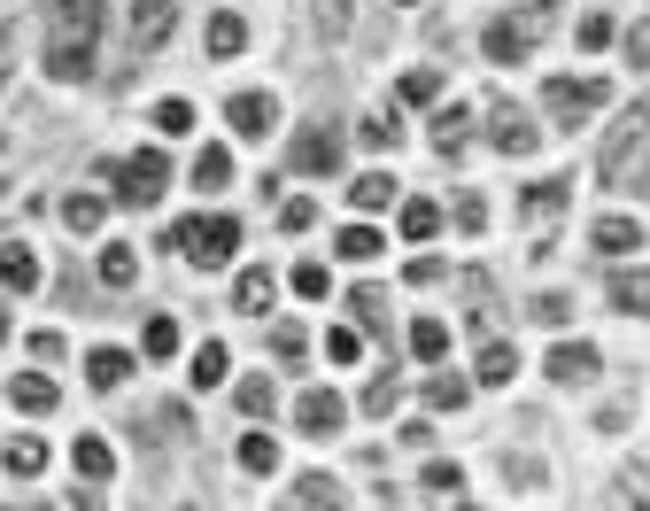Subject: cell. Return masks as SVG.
Here are the masks:
<instances>
[{"label": "cell", "mask_w": 650, "mask_h": 511, "mask_svg": "<svg viewBox=\"0 0 650 511\" xmlns=\"http://www.w3.org/2000/svg\"><path fill=\"white\" fill-rule=\"evenodd\" d=\"M101 0H47V70L62 86H86L93 78V55H101Z\"/></svg>", "instance_id": "1"}, {"label": "cell", "mask_w": 650, "mask_h": 511, "mask_svg": "<svg viewBox=\"0 0 650 511\" xmlns=\"http://www.w3.org/2000/svg\"><path fill=\"white\" fill-rule=\"evenodd\" d=\"M597 178L612 194H643L650 186V109H620V125L604 132V156H597Z\"/></svg>", "instance_id": "2"}, {"label": "cell", "mask_w": 650, "mask_h": 511, "mask_svg": "<svg viewBox=\"0 0 650 511\" xmlns=\"http://www.w3.org/2000/svg\"><path fill=\"white\" fill-rule=\"evenodd\" d=\"M604 101H612V78H550V86H542V109H550L558 132H581Z\"/></svg>", "instance_id": "3"}, {"label": "cell", "mask_w": 650, "mask_h": 511, "mask_svg": "<svg viewBox=\"0 0 650 511\" xmlns=\"http://www.w3.org/2000/svg\"><path fill=\"white\" fill-rule=\"evenodd\" d=\"M542 372H550L558 387H589V380L604 372V356H597L589 341H550V356H542Z\"/></svg>", "instance_id": "4"}, {"label": "cell", "mask_w": 650, "mask_h": 511, "mask_svg": "<svg viewBox=\"0 0 650 511\" xmlns=\"http://www.w3.org/2000/svg\"><path fill=\"white\" fill-rule=\"evenodd\" d=\"M162 186H170V164H162L156 148H132V156H125V194H132L140 209H156Z\"/></svg>", "instance_id": "5"}, {"label": "cell", "mask_w": 650, "mask_h": 511, "mask_svg": "<svg viewBox=\"0 0 650 511\" xmlns=\"http://www.w3.org/2000/svg\"><path fill=\"white\" fill-rule=\"evenodd\" d=\"M178 31V0H132V55H156Z\"/></svg>", "instance_id": "6"}, {"label": "cell", "mask_w": 650, "mask_h": 511, "mask_svg": "<svg viewBox=\"0 0 650 511\" xmlns=\"http://www.w3.org/2000/svg\"><path fill=\"white\" fill-rule=\"evenodd\" d=\"M225 125H233L240 140H272V125H279V101H272V94H233V101H225Z\"/></svg>", "instance_id": "7"}, {"label": "cell", "mask_w": 650, "mask_h": 511, "mask_svg": "<svg viewBox=\"0 0 650 511\" xmlns=\"http://www.w3.org/2000/svg\"><path fill=\"white\" fill-rule=\"evenodd\" d=\"M565 202H573V178H542V186L519 194V217H526L534 233H550V225L565 217Z\"/></svg>", "instance_id": "8"}, {"label": "cell", "mask_w": 650, "mask_h": 511, "mask_svg": "<svg viewBox=\"0 0 650 511\" xmlns=\"http://www.w3.org/2000/svg\"><path fill=\"white\" fill-rule=\"evenodd\" d=\"M240 256V217H201V240H194V264L201 272H225Z\"/></svg>", "instance_id": "9"}, {"label": "cell", "mask_w": 650, "mask_h": 511, "mask_svg": "<svg viewBox=\"0 0 650 511\" xmlns=\"http://www.w3.org/2000/svg\"><path fill=\"white\" fill-rule=\"evenodd\" d=\"M341 419H348V403H341L333 387H303V395H295V426H303V434H341Z\"/></svg>", "instance_id": "10"}, {"label": "cell", "mask_w": 650, "mask_h": 511, "mask_svg": "<svg viewBox=\"0 0 650 511\" xmlns=\"http://www.w3.org/2000/svg\"><path fill=\"white\" fill-rule=\"evenodd\" d=\"M487 140H495L503 156H534V148H542V125H534L526 109H495V125H487Z\"/></svg>", "instance_id": "11"}, {"label": "cell", "mask_w": 650, "mask_h": 511, "mask_svg": "<svg viewBox=\"0 0 650 511\" xmlns=\"http://www.w3.org/2000/svg\"><path fill=\"white\" fill-rule=\"evenodd\" d=\"M481 47H487V62H519V55L534 47V31H526L519 16H495V23L481 31Z\"/></svg>", "instance_id": "12"}, {"label": "cell", "mask_w": 650, "mask_h": 511, "mask_svg": "<svg viewBox=\"0 0 650 511\" xmlns=\"http://www.w3.org/2000/svg\"><path fill=\"white\" fill-rule=\"evenodd\" d=\"M589 240H597V256H628V248H643V225H636V217H620V209H604Z\"/></svg>", "instance_id": "13"}, {"label": "cell", "mask_w": 650, "mask_h": 511, "mask_svg": "<svg viewBox=\"0 0 650 511\" xmlns=\"http://www.w3.org/2000/svg\"><path fill=\"white\" fill-rule=\"evenodd\" d=\"M0 287H8V295H31V287H39V256H31L23 240H0Z\"/></svg>", "instance_id": "14"}, {"label": "cell", "mask_w": 650, "mask_h": 511, "mask_svg": "<svg viewBox=\"0 0 650 511\" xmlns=\"http://www.w3.org/2000/svg\"><path fill=\"white\" fill-rule=\"evenodd\" d=\"M333 164H341V140L311 125V132L295 140V170H303V178H325V170H333Z\"/></svg>", "instance_id": "15"}, {"label": "cell", "mask_w": 650, "mask_h": 511, "mask_svg": "<svg viewBox=\"0 0 650 511\" xmlns=\"http://www.w3.org/2000/svg\"><path fill=\"white\" fill-rule=\"evenodd\" d=\"M0 465H8L16 481L47 473V442H39V434H8V442H0Z\"/></svg>", "instance_id": "16"}, {"label": "cell", "mask_w": 650, "mask_h": 511, "mask_svg": "<svg viewBox=\"0 0 650 511\" xmlns=\"http://www.w3.org/2000/svg\"><path fill=\"white\" fill-rule=\"evenodd\" d=\"M333 248H341V264H380L387 233H380V225H341V240H333Z\"/></svg>", "instance_id": "17"}, {"label": "cell", "mask_w": 650, "mask_h": 511, "mask_svg": "<svg viewBox=\"0 0 650 511\" xmlns=\"http://www.w3.org/2000/svg\"><path fill=\"white\" fill-rule=\"evenodd\" d=\"M55 395H62V387H55L47 372H16V380H8V403H16V411H55Z\"/></svg>", "instance_id": "18"}, {"label": "cell", "mask_w": 650, "mask_h": 511, "mask_svg": "<svg viewBox=\"0 0 650 511\" xmlns=\"http://www.w3.org/2000/svg\"><path fill=\"white\" fill-rule=\"evenodd\" d=\"M465 395H473V387H465V380H457V372H442V364H434V372H426V380H418V403H426V411H457V403H465Z\"/></svg>", "instance_id": "19"}, {"label": "cell", "mask_w": 650, "mask_h": 511, "mask_svg": "<svg viewBox=\"0 0 650 511\" xmlns=\"http://www.w3.org/2000/svg\"><path fill=\"white\" fill-rule=\"evenodd\" d=\"M70 465H78L86 481H109V473H117V450H109L101 434H78V442H70Z\"/></svg>", "instance_id": "20"}, {"label": "cell", "mask_w": 650, "mask_h": 511, "mask_svg": "<svg viewBox=\"0 0 650 511\" xmlns=\"http://www.w3.org/2000/svg\"><path fill=\"white\" fill-rule=\"evenodd\" d=\"M511 372H519V348H511V341H481V364H473V380H481V387H503Z\"/></svg>", "instance_id": "21"}, {"label": "cell", "mask_w": 650, "mask_h": 511, "mask_svg": "<svg viewBox=\"0 0 650 511\" xmlns=\"http://www.w3.org/2000/svg\"><path fill=\"white\" fill-rule=\"evenodd\" d=\"M612 311L650 318V272H612Z\"/></svg>", "instance_id": "22"}, {"label": "cell", "mask_w": 650, "mask_h": 511, "mask_svg": "<svg viewBox=\"0 0 650 511\" xmlns=\"http://www.w3.org/2000/svg\"><path fill=\"white\" fill-rule=\"evenodd\" d=\"M465 140H473V109H442L434 117V156H465Z\"/></svg>", "instance_id": "23"}, {"label": "cell", "mask_w": 650, "mask_h": 511, "mask_svg": "<svg viewBox=\"0 0 650 511\" xmlns=\"http://www.w3.org/2000/svg\"><path fill=\"white\" fill-rule=\"evenodd\" d=\"M434 233H442V202L434 194H411L403 202V240H434Z\"/></svg>", "instance_id": "24"}, {"label": "cell", "mask_w": 650, "mask_h": 511, "mask_svg": "<svg viewBox=\"0 0 650 511\" xmlns=\"http://www.w3.org/2000/svg\"><path fill=\"white\" fill-rule=\"evenodd\" d=\"M125 372H132V356H125V348H109V341L86 356V380H93L101 395H109V387H125Z\"/></svg>", "instance_id": "25"}, {"label": "cell", "mask_w": 650, "mask_h": 511, "mask_svg": "<svg viewBox=\"0 0 650 511\" xmlns=\"http://www.w3.org/2000/svg\"><path fill=\"white\" fill-rule=\"evenodd\" d=\"M186 380H194V387H225V380H233V356H225V341H201Z\"/></svg>", "instance_id": "26"}, {"label": "cell", "mask_w": 650, "mask_h": 511, "mask_svg": "<svg viewBox=\"0 0 650 511\" xmlns=\"http://www.w3.org/2000/svg\"><path fill=\"white\" fill-rule=\"evenodd\" d=\"M295 511H341V481L333 473H303L295 481Z\"/></svg>", "instance_id": "27"}, {"label": "cell", "mask_w": 650, "mask_h": 511, "mask_svg": "<svg viewBox=\"0 0 650 511\" xmlns=\"http://www.w3.org/2000/svg\"><path fill=\"white\" fill-rule=\"evenodd\" d=\"M411 356H418V364H442V356H450V326H442V318H411Z\"/></svg>", "instance_id": "28"}, {"label": "cell", "mask_w": 650, "mask_h": 511, "mask_svg": "<svg viewBox=\"0 0 650 511\" xmlns=\"http://www.w3.org/2000/svg\"><path fill=\"white\" fill-rule=\"evenodd\" d=\"M240 47H248V23H240L233 8H225V16H209V55H217V62H233Z\"/></svg>", "instance_id": "29"}, {"label": "cell", "mask_w": 650, "mask_h": 511, "mask_svg": "<svg viewBox=\"0 0 650 511\" xmlns=\"http://www.w3.org/2000/svg\"><path fill=\"white\" fill-rule=\"evenodd\" d=\"M395 194H403V186H395V178H387V170H364V178H356V186H348V202H356V209H364V217H372V209H387V202H395Z\"/></svg>", "instance_id": "30"}, {"label": "cell", "mask_w": 650, "mask_h": 511, "mask_svg": "<svg viewBox=\"0 0 650 511\" xmlns=\"http://www.w3.org/2000/svg\"><path fill=\"white\" fill-rule=\"evenodd\" d=\"M272 295H279L272 272H240V279H233V311H272Z\"/></svg>", "instance_id": "31"}, {"label": "cell", "mask_w": 650, "mask_h": 511, "mask_svg": "<svg viewBox=\"0 0 650 511\" xmlns=\"http://www.w3.org/2000/svg\"><path fill=\"white\" fill-rule=\"evenodd\" d=\"M101 217H109L101 194H70V202H62V225H70V233H101Z\"/></svg>", "instance_id": "32"}, {"label": "cell", "mask_w": 650, "mask_h": 511, "mask_svg": "<svg viewBox=\"0 0 650 511\" xmlns=\"http://www.w3.org/2000/svg\"><path fill=\"white\" fill-rule=\"evenodd\" d=\"M240 473H256V481L279 473V442L272 434H240Z\"/></svg>", "instance_id": "33"}, {"label": "cell", "mask_w": 650, "mask_h": 511, "mask_svg": "<svg viewBox=\"0 0 650 511\" xmlns=\"http://www.w3.org/2000/svg\"><path fill=\"white\" fill-rule=\"evenodd\" d=\"M194 186H201V194L233 186V156H225V148H201V156H194Z\"/></svg>", "instance_id": "34"}, {"label": "cell", "mask_w": 650, "mask_h": 511, "mask_svg": "<svg viewBox=\"0 0 650 511\" xmlns=\"http://www.w3.org/2000/svg\"><path fill=\"white\" fill-rule=\"evenodd\" d=\"M287 287H295V295H303V303H325V295H333V272H325V264H311V256H303V264H295V279H287Z\"/></svg>", "instance_id": "35"}, {"label": "cell", "mask_w": 650, "mask_h": 511, "mask_svg": "<svg viewBox=\"0 0 650 511\" xmlns=\"http://www.w3.org/2000/svg\"><path fill=\"white\" fill-rule=\"evenodd\" d=\"M356 140H364V148H395V140H403V125H395V109H372V117L356 125Z\"/></svg>", "instance_id": "36"}, {"label": "cell", "mask_w": 650, "mask_h": 511, "mask_svg": "<svg viewBox=\"0 0 650 511\" xmlns=\"http://www.w3.org/2000/svg\"><path fill=\"white\" fill-rule=\"evenodd\" d=\"M233 403H240V419H272V403H279V395H272V380H240V387H233Z\"/></svg>", "instance_id": "37"}, {"label": "cell", "mask_w": 650, "mask_h": 511, "mask_svg": "<svg viewBox=\"0 0 650 511\" xmlns=\"http://www.w3.org/2000/svg\"><path fill=\"white\" fill-rule=\"evenodd\" d=\"M156 132L162 140H186L194 132V101H156Z\"/></svg>", "instance_id": "38"}, {"label": "cell", "mask_w": 650, "mask_h": 511, "mask_svg": "<svg viewBox=\"0 0 650 511\" xmlns=\"http://www.w3.org/2000/svg\"><path fill=\"white\" fill-rule=\"evenodd\" d=\"M403 101H411V109L442 101V70H403Z\"/></svg>", "instance_id": "39"}, {"label": "cell", "mask_w": 650, "mask_h": 511, "mask_svg": "<svg viewBox=\"0 0 650 511\" xmlns=\"http://www.w3.org/2000/svg\"><path fill=\"white\" fill-rule=\"evenodd\" d=\"M101 279H109V287H132V279H140V256H132V248H101Z\"/></svg>", "instance_id": "40"}, {"label": "cell", "mask_w": 650, "mask_h": 511, "mask_svg": "<svg viewBox=\"0 0 650 511\" xmlns=\"http://www.w3.org/2000/svg\"><path fill=\"white\" fill-rule=\"evenodd\" d=\"M140 348H148V356H178V318H148Z\"/></svg>", "instance_id": "41"}, {"label": "cell", "mask_w": 650, "mask_h": 511, "mask_svg": "<svg viewBox=\"0 0 650 511\" xmlns=\"http://www.w3.org/2000/svg\"><path fill=\"white\" fill-rule=\"evenodd\" d=\"M279 225H287V233H311V225H318V202L287 194V202H279Z\"/></svg>", "instance_id": "42"}, {"label": "cell", "mask_w": 650, "mask_h": 511, "mask_svg": "<svg viewBox=\"0 0 650 511\" xmlns=\"http://www.w3.org/2000/svg\"><path fill=\"white\" fill-rule=\"evenodd\" d=\"M526 318H534V326H565V318H573V303H565V295H534V303H526Z\"/></svg>", "instance_id": "43"}, {"label": "cell", "mask_w": 650, "mask_h": 511, "mask_svg": "<svg viewBox=\"0 0 650 511\" xmlns=\"http://www.w3.org/2000/svg\"><path fill=\"white\" fill-rule=\"evenodd\" d=\"M457 489H465V473H457L450 458H434V465H426V497H457Z\"/></svg>", "instance_id": "44"}, {"label": "cell", "mask_w": 650, "mask_h": 511, "mask_svg": "<svg viewBox=\"0 0 650 511\" xmlns=\"http://www.w3.org/2000/svg\"><path fill=\"white\" fill-rule=\"evenodd\" d=\"M325 356H333V364H356V356H364L356 326H333V334H325Z\"/></svg>", "instance_id": "45"}, {"label": "cell", "mask_w": 650, "mask_h": 511, "mask_svg": "<svg viewBox=\"0 0 650 511\" xmlns=\"http://www.w3.org/2000/svg\"><path fill=\"white\" fill-rule=\"evenodd\" d=\"M272 348H279L287 364H303V356H311V334H303V326H279V334H272Z\"/></svg>", "instance_id": "46"}, {"label": "cell", "mask_w": 650, "mask_h": 511, "mask_svg": "<svg viewBox=\"0 0 650 511\" xmlns=\"http://www.w3.org/2000/svg\"><path fill=\"white\" fill-rule=\"evenodd\" d=\"M620 55H628L636 70H643V62H650V16H643V23H628V39H620Z\"/></svg>", "instance_id": "47"}, {"label": "cell", "mask_w": 650, "mask_h": 511, "mask_svg": "<svg viewBox=\"0 0 650 511\" xmlns=\"http://www.w3.org/2000/svg\"><path fill=\"white\" fill-rule=\"evenodd\" d=\"M581 47L604 55V47H612V16H581Z\"/></svg>", "instance_id": "48"}, {"label": "cell", "mask_w": 650, "mask_h": 511, "mask_svg": "<svg viewBox=\"0 0 650 511\" xmlns=\"http://www.w3.org/2000/svg\"><path fill=\"white\" fill-rule=\"evenodd\" d=\"M387 411H395V380H372L364 387V419H387Z\"/></svg>", "instance_id": "49"}, {"label": "cell", "mask_w": 650, "mask_h": 511, "mask_svg": "<svg viewBox=\"0 0 650 511\" xmlns=\"http://www.w3.org/2000/svg\"><path fill=\"white\" fill-rule=\"evenodd\" d=\"M318 31H325V39H341V31H348V0H318Z\"/></svg>", "instance_id": "50"}, {"label": "cell", "mask_w": 650, "mask_h": 511, "mask_svg": "<svg viewBox=\"0 0 650 511\" xmlns=\"http://www.w3.org/2000/svg\"><path fill=\"white\" fill-rule=\"evenodd\" d=\"M403 279H411V287H434V279H442V256H411Z\"/></svg>", "instance_id": "51"}, {"label": "cell", "mask_w": 650, "mask_h": 511, "mask_svg": "<svg viewBox=\"0 0 650 511\" xmlns=\"http://www.w3.org/2000/svg\"><path fill=\"white\" fill-rule=\"evenodd\" d=\"M628 504H636V511H650V465H643V458L628 465Z\"/></svg>", "instance_id": "52"}, {"label": "cell", "mask_w": 650, "mask_h": 511, "mask_svg": "<svg viewBox=\"0 0 650 511\" xmlns=\"http://www.w3.org/2000/svg\"><path fill=\"white\" fill-rule=\"evenodd\" d=\"M457 225H465V233H481V225H487V202H481V194H465V202H457Z\"/></svg>", "instance_id": "53"}, {"label": "cell", "mask_w": 650, "mask_h": 511, "mask_svg": "<svg viewBox=\"0 0 650 511\" xmlns=\"http://www.w3.org/2000/svg\"><path fill=\"white\" fill-rule=\"evenodd\" d=\"M31 356H39V364H55V356H62V334H55V326H47V334H31Z\"/></svg>", "instance_id": "54"}, {"label": "cell", "mask_w": 650, "mask_h": 511, "mask_svg": "<svg viewBox=\"0 0 650 511\" xmlns=\"http://www.w3.org/2000/svg\"><path fill=\"white\" fill-rule=\"evenodd\" d=\"M0 86H8V23H0Z\"/></svg>", "instance_id": "55"}, {"label": "cell", "mask_w": 650, "mask_h": 511, "mask_svg": "<svg viewBox=\"0 0 650 511\" xmlns=\"http://www.w3.org/2000/svg\"><path fill=\"white\" fill-rule=\"evenodd\" d=\"M0 341H8V311H0Z\"/></svg>", "instance_id": "56"}, {"label": "cell", "mask_w": 650, "mask_h": 511, "mask_svg": "<svg viewBox=\"0 0 650 511\" xmlns=\"http://www.w3.org/2000/svg\"><path fill=\"white\" fill-rule=\"evenodd\" d=\"M457 511H487V504H457Z\"/></svg>", "instance_id": "57"}, {"label": "cell", "mask_w": 650, "mask_h": 511, "mask_svg": "<svg viewBox=\"0 0 650 511\" xmlns=\"http://www.w3.org/2000/svg\"><path fill=\"white\" fill-rule=\"evenodd\" d=\"M395 8H411V0H395Z\"/></svg>", "instance_id": "58"}]
</instances>
